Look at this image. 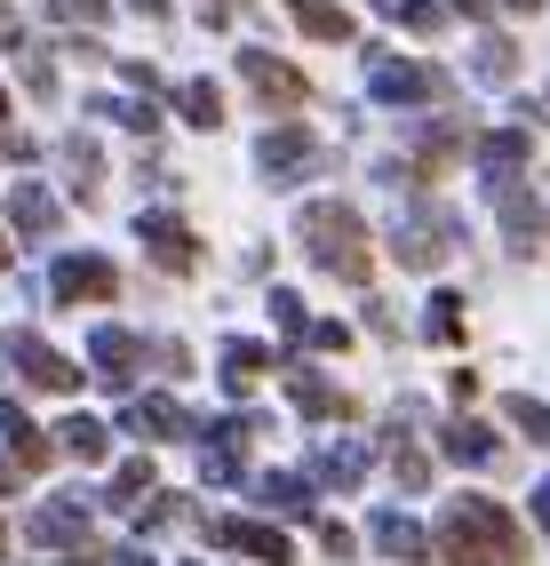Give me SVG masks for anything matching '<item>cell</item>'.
Instances as JSON below:
<instances>
[{"label": "cell", "instance_id": "6da1fadb", "mask_svg": "<svg viewBox=\"0 0 550 566\" xmlns=\"http://www.w3.org/2000/svg\"><path fill=\"white\" fill-rule=\"evenodd\" d=\"M438 551H447L455 566H519V526H510V511H495L487 495H455L447 518H438Z\"/></svg>", "mask_w": 550, "mask_h": 566}, {"label": "cell", "instance_id": "7a4b0ae2", "mask_svg": "<svg viewBox=\"0 0 550 566\" xmlns=\"http://www.w3.org/2000/svg\"><path fill=\"white\" fill-rule=\"evenodd\" d=\"M296 240H304V255L319 263V272L367 280V223H359V208H343V200H311L304 223H296Z\"/></svg>", "mask_w": 550, "mask_h": 566}, {"label": "cell", "instance_id": "3957f363", "mask_svg": "<svg viewBox=\"0 0 550 566\" xmlns=\"http://www.w3.org/2000/svg\"><path fill=\"white\" fill-rule=\"evenodd\" d=\"M49 295L56 304H113L120 295V272L104 255H56L49 263Z\"/></svg>", "mask_w": 550, "mask_h": 566}, {"label": "cell", "instance_id": "277c9868", "mask_svg": "<svg viewBox=\"0 0 550 566\" xmlns=\"http://www.w3.org/2000/svg\"><path fill=\"white\" fill-rule=\"evenodd\" d=\"M367 96H383V104H431V96H447V81H438L431 64H399V56H367Z\"/></svg>", "mask_w": 550, "mask_h": 566}, {"label": "cell", "instance_id": "5b68a950", "mask_svg": "<svg viewBox=\"0 0 550 566\" xmlns=\"http://www.w3.org/2000/svg\"><path fill=\"white\" fill-rule=\"evenodd\" d=\"M455 255V216L447 208H415L408 223H399V263H415V272H431V263Z\"/></svg>", "mask_w": 550, "mask_h": 566}, {"label": "cell", "instance_id": "8992f818", "mask_svg": "<svg viewBox=\"0 0 550 566\" xmlns=\"http://www.w3.org/2000/svg\"><path fill=\"white\" fill-rule=\"evenodd\" d=\"M240 81L264 96L272 112H287V104H304V72L296 64H279L272 49H240Z\"/></svg>", "mask_w": 550, "mask_h": 566}, {"label": "cell", "instance_id": "52a82bcc", "mask_svg": "<svg viewBox=\"0 0 550 566\" xmlns=\"http://www.w3.org/2000/svg\"><path fill=\"white\" fill-rule=\"evenodd\" d=\"M9 359L24 367V384H41V391H72V384H81V367H72L64 352H49L41 335H9Z\"/></svg>", "mask_w": 550, "mask_h": 566}, {"label": "cell", "instance_id": "ba28073f", "mask_svg": "<svg viewBox=\"0 0 550 566\" xmlns=\"http://www.w3.org/2000/svg\"><path fill=\"white\" fill-rule=\"evenodd\" d=\"M136 232H144V248H152V263H160V272H192V263H200V240L183 232L176 216H144Z\"/></svg>", "mask_w": 550, "mask_h": 566}, {"label": "cell", "instance_id": "9c48e42d", "mask_svg": "<svg viewBox=\"0 0 550 566\" xmlns=\"http://www.w3.org/2000/svg\"><path fill=\"white\" fill-rule=\"evenodd\" d=\"M96 375H104V384H113V391H128L136 384V359H144V344H136V335L128 327H96Z\"/></svg>", "mask_w": 550, "mask_h": 566}, {"label": "cell", "instance_id": "30bf717a", "mask_svg": "<svg viewBox=\"0 0 550 566\" xmlns=\"http://www.w3.org/2000/svg\"><path fill=\"white\" fill-rule=\"evenodd\" d=\"M215 543H232V551L264 558V566H287V558H296V551H287V535H279V526H255V518H224V526H215Z\"/></svg>", "mask_w": 550, "mask_h": 566}, {"label": "cell", "instance_id": "8fae6325", "mask_svg": "<svg viewBox=\"0 0 550 566\" xmlns=\"http://www.w3.org/2000/svg\"><path fill=\"white\" fill-rule=\"evenodd\" d=\"M255 168H264L272 184H287L296 168H311V136H304V128H279V136H264V144H255Z\"/></svg>", "mask_w": 550, "mask_h": 566}, {"label": "cell", "instance_id": "7c38bea8", "mask_svg": "<svg viewBox=\"0 0 550 566\" xmlns=\"http://www.w3.org/2000/svg\"><path fill=\"white\" fill-rule=\"evenodd\" d=\"M128 431H136V439H192L200 423H192L176 399H136V407H128Z\"/></svg>", "mask_w": 550, "mask_h": 566}, {"label": "cell", "instance_id": "4fadbf2b", "mask_svg": "<svg viewBox=\"0 0 550 566\" xmlns=\"http://www.w3.org/2000/svg\"><path fill=\"white\" fill-rule=\"evenodd\" d=\"M32 543L81 551V543H88V503H41V518H32Z\"/></svg>", "mask_w": 550, "mask_h": 566}, {"label": "cell", "instance_id": "5bb4252c", "mask_svg": "<svg viewBox=\"0 0 550 566\" xmlns=\"http://www.w3.org/2000/svg\"><path fill=\"white\" fill-rule=\"evenodd\" d=\"M367 535H376V551H391V558H408V566H431V535L415 518H399V511H383L376 526H367Z\"/></svg>", "mask_w": 550, "mask_h": 566}, {"label": "cell", "instance_id": "9a60e30c", "mask_svg": "<svg viewBox=\"0 0 550 566\" xmlns=\"http://www.w3.org/2000/svg\"><path fill=\"white\" fill-rule=\"evenodd\" d=\"M287 17H296L311 41H351V17L336 9V0H287Z\"/></svg>", "mask_w": 550, "mask_h": 566}, {"label": "cell", "instance_id": "2e32d148", "mask_svg": "<svg viewBox=\"0 0 550 566\" xmlns=\"http://www.w3.org/2000/svg\"><path fill=\"white\" fill-rule=\"evenodd\" d=\"M0 431H9V447H17V463H24V471H41V463H49V439L24 423V407H17V399H0Z\"/></svg>", "mask_w": 550, "mask_h": 566}, {"label": "cell", "instance_id": "e0dca14e", "mask_svg": "<svg viewBox=\"0 0 550 566\" xmlns=\"http://www.w3.org/2000/svg\"><path fill=\"white\" fill-rule=\"evenodd\" d=\"M272 367V352L264 344H240V335H232V344H224V391L240 399V391H255V375H264Z\"/></svg>", "mask_w": 550, "mask_h": 566}, {"label": "cell", "instance_id": "ac0fdd59", "mask_svg": "<svg viewBox=\"0 0 550 566\" xmlns=\"http://www.w3.org/2000/svg\"><path fill=\"white\" fill-rule=\"evenodd\" d=\"M9 216H17V232H24V240H49L64 208H56V200L41 192V184H24V192H17V208H9Z\"/></svg>", "mask_w": 550, "mask_h": 566}, {"label": "cell", "instance_id": "d6986e66", "mask_svg": "<svg viewBox=\"0 0 550 566\" xmlns=\"http://www.w3.org/2000/svg\"><path fill=\"white\" fill-rule=\"evenodd\" d=\"M319 479H327V486H359V479H367V447H359V439L319 447Z\"/></svg>", "mask_w": 550, "mask_h": 566}, {"label": "cell", "instance_id": "ffe728a7", "mask_svg": "<svg viewBox=\"0 0 550 566\" xmlns=\"http://www.w3.org/2000/svg\"><path fill=\"white\" fill-rule=\"evenodd\" d=\"M264 503H272L279 518H296V511L311 518V479H296V471H272V479H264Z\"/></svg>", "mask_w": 550, "mask_h": 566}, {"label": "cell", "instance_id": "44dd1931", "mask_svg": "<svg viewBox=\"0 0 550 566\" xmlns=\"http://www.w3.org/2000/svg\"><path fill=\"white\" fill-rule=\"evenodd\" d=\"M296 407H304V415H319V423H336V415H351V399H343L336 384H319V375H296Z\"/></svg>", "mask_w": 550, "mask_h": 566}, {"label": "cell", "instance_id": "7402d4cb", "mask_svg": "<svg viewBox=\"0 0 550 566\" xmlns=\"http://www.w3.org/2000/svg\"><path fill=\"white\" fill-rule=\"evenodd\" d=\"M447 455L455 463H495V431L487 423H447Z\"/></svg>", "mask_w": 550, "mask_h": 566}, {"label": "cell", "instance_id": "603a6c76", "mask_svg": "<svg viewBox=\"0 0 550 566\" xmlns=\"http://www.w3.org/2000/svg\"><path fill=\"white\" fill-rule=\"evenodd\" d=\"M423 335H431V344H463V295H431Z\"/></svg>", "mask_w": 550, "mask_h": 566}, {"label": "cell", "instance_id": "cb8c5ba5", "mask_svg": "<svg viewBox=\"0 0 550 566\" xmlns=\"http://www.w3.org/2000/svg\"><path fill=\"white\" fill-rule=\"evenodd\" d=\"M104 447H113V439H104V423H96V415H72V423H64V455L104 463Z\"/></svg>", "mask_w": 550, "mask_h": 566}, {"label": "cell", "instance_id": "d4e9b609", "mask_svg": "<svg viewBox=\"0 0 550 566\" xmlns=\"http://www.w3.org/2000/svg\"><path fill=\"white\" fill-rule=\"evenodd\" d=\"M183 120H192V128H215V120H224V88H215V81H192V88H183Z\"/></svg>", "mask_w": 550, "mask_h": 566}, {"label": "cell", "instance_id": "484cf974", "mask_svg": "<svg viewBox=\"0 0 550 566\" xmlns=\"http://www.w3.org/2000/svg\"><path fill=\"white\" fill-rule=\"evenodd\" d=\"M503 415H510V423H519V439H550V407H542V399L510 391V399H503Z\"/></svg>", "mask_w": 550, "mask_h": 566}, {"label": "cell", "instance_id": "4316f807", "mask_svg": "<svg viewBox=\"0 0 550 566\" xmlns=\"http://www.w3.org/2000/svg\"><path fill=\"white\" fill-rule=\"evenodd\" d=\"M144 486H152V463L136 455V463H120V479H113V503H136Z\"/></svg>", "mask_w": 550, "mask_h": 566}, {"label": "cell", "instance_id": "83f0119b", "mask_svg": "<svg viewBox=\"0 0 550 566\" xmlns=\"http://www.w3.org/2000/svg\"><path fill=\"white\" fill-rule=\"evenodd\" d=\"M479 72H487V81H510V72H519V49H510V41H487V49H479Z\"/></svg>", "mask_w": 550, "mask_h": 566}, {"label": "cell", "instance_id": "f1b7e54d", "mask_svg": "<svg viewBox=\"0 0 550 566\" xmlns=\"http://www.w3.org/2000/svg\"><path fill=\"white\" fill-rule=\"evenodd\" d=\"M399 24H408V32H438V0H399Z\"/></svg>", "mask_w": 550, "mask_h": 566}, {"label": "cell", "instance_id": "f546056e", "mask_svg": "<svg viewBox=\"0 0 550 566\" xmlns=\"http://www.w3.org/2000/svg\"><path fill=\"white\" fill-rule=\"evenodd\" d=\"M272 312H279L287 335H296V327H304V295H272Z\"/></svg>", "mask_w": 550, "mask_h": 566}, {"label": "cell", "instance_id": "4dcf8cb0", "mask_svg": "<svg viewBox=\"0 0 550 566\" xmlns=\"http://www.w3.org/2000/svg\"><path fill=\"white\" fill-rule=\"evenodd\" d=\"M535 518H542V535H550V479L535 486Z\"/></svg>", "mask_w": 550, "mask_h": 566}, {"label": "cell", "instance_id": "1f68e13d", "mask_svg": "<svg viewBox=\"0 0 550 566\" xmlns=\"http://www.w3.org/2000/svg\"><path fill=\"white\" fill-rule=\"evenodd\" d=\"M113 566H152V558H144V551H113Z\"/></svg>", "mask_w": 550, "mask_h": 566}, {"label": "cell", "instance_id": "d6a6232c", "mask_svg": "<svg viewBox=\"0 0 550 566\" xmlns=\"http://www.w3.org/2000/svg\"><path fill=\"white\" fill-rule=\"evenodd\" d=\"M9 41H17V17H9V9H0V49H9Z\"/></svg>", "mask_w": 550, "mask_h": 566}, {"label": "cell", "instance_id": "836d02e7", "mask_svg": "<svg viewBox=\"0 0 550 566\" xmlns=\"http://www.w3.org/2000/svg\"><path fill=\"white\" fill-rule=\"evenodd\" d=\"M128 9H144V17H168V0H128Z\"/></svg>", "mask_w": 550, "mask_h": 566}, {"label": "cell", "instance_id": "e575fe53", "mask_svg": "<svg viewBox=\"0 0 550 566\" xmlns=\"http://www.w3.org/2000/svg\"><path fill=\"white\" fill-rule=\"evenodd\" d=\"M9 486H17V471H9V463H0V495H9Z\"/></svg>", "mask_w": 550, "mask_h": 566}, {"label": "cell", "instance_id": "d590c367", "mask_svg": "<svg viewBox=\"0 0 550 566\" xmlns=\"http://www.w3.org/2000/svg\"><path fill=\"white\" fill-rule=\"evenodd\" d=\"M510 9H542V0H510Z\"/></svg>", "mask_w": 550, "mask_h": 566}, {"label": "cell", "instance_id": "8d00e7d4", "mask_svg": "<svg viewBox=\"0 0 550 566\" xmlns=\"http://www.w3.org/2000/svg\"><path fill=\"white\" fill-rule=\"evenodd\" d=\"M0 120H9V88H0Z\"/></svg>", "mask_w": 550, "mask_h": 566}, {"label": "cell", "instance_id": "74e56055", "mask_svg": "<svg viewBox=\"0 0 550 566\" xmlns=\"http://www.w3.org/2000/svg\"><path fill=\"white\" fill-rule=\"evenodd\" d=\"M0 551H9V526H0Z\"/></svg>", "mask_w": 550, "mask_h": 566}, {"label": "cell", "instance_id": "f35d334b", "mask_svg": "<svg viewBox=\"0 0 550 566\" xmlns=\"http://www.w3.org/2000/svg\"><path fill=\"white\" fill-rule=\"evenodd\" d=\"M0 263H9V240H0Z\"/></svg>", "mask_w": 550, "mask_h": 566}]
</instances>
